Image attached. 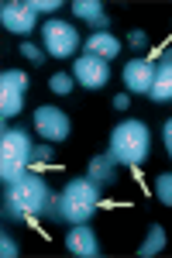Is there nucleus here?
<instances>
[{"label":"nucleus","instance_id":"f257e3e1","mask_svg":"<svg viewBox=\"0 0 172 258\" xmlns=\"http://www.w3.org/2000/svg\"><path fill=\"white\" fill-rule=\"evenodd\" d=\"M48 182L45 176L38 172H24L18 182H11L7 186V197H4V217L7 220H35L45 210V203H48Z\"/></svg>","mask_w":172,"mask_h":258},{"label":"nucleus","instance_id":"f03ea898","mask_svg":"<svg viewBox=\"0 0 172 258\" xmlns=\"http://www.w3.org/2000/svg\"><path fill=\"white\" fill-rule=\"evenodd\" d=\"M148 148H152V138H148V127H145V120H124V124H117L114 135H110V159L117 165H141V162L148 159Z\"/></svg>","mask_w":172,"mask_h":258},{"label":"nucleus","instance_id":"7ed1b4c3","mask_svg":"<svg viewBox=\"0 0 172 258\" xmlns=\"http://www.w3.org/2000/svg\"><path fill=\"white\" fill-rule=\"evenodd\" d=\"M35 159V148H31V138H28V131H7L4 127V135H0V182L4 186H11V182H18L24 172H28V162Z\"/></svg>","mask_w":172,"mask_h":258},{"label":"nucleus","instance_id":"20e7f679","mask_svg":"<svg viewBox=\"0 0 172 258\" xmlns=\"http://www.w3.org/2000/svg\"><path fill=\"white\" fill-rule=\"evenodd\" d=\"M59 203H62V220H69V224H90V217H93L96 207H100V186L90 176L73 179L62 189Z\"/></svg>","mask_w":172,"mask_h":258},{"label":"nucleus","instance_id":"39448f33","mask_svg":"<svg viewBox=\"0 0 172 258\" xmlns=\"http://www.w3.org/2000/svg\"><path fill=\"white\" fill-rule=\"evenodd\" d=\"M41 45H45V55L52 59H69L79 48V31L62 18H52L41 24Z\"/></svg>","mask_w":172,"mask_h":258},{"label":"nucleus","instance_id":"423d86ee","mask_svg":"<svg viewBox=\"0 0 172 258\" xmlns=\"http://www.w3.org/2000/svg\"><path fill=\"white\" fill-rule=\"evenodd\" d=\"M24 90H28V76L21 69H4L0 73V114H4V120L21 114Z\"/></svg>","mask_w":172,"mask_h":258},{"label":"nucleus","instance_id":"0eeeda50","mask_svg":"<svg viewBox=\"0 0 172 258\" xmlns=\"http://www.w3.org/2000/svg\"><path fill=\"white\" fill-rule=\"evenodd\" d=\"M0 21H4L7 31H14V35H28V31H35L38 11H35L31 0H7V4L0 7Z\"/></svg>","mask_w":172,"mask_h":258},{"label":"nucleus","instance_id":"6e6552de","mask_svg":"<svg viewBox=\"0 0 172 258\" xmlns=\"http://www.w3.org/2000/svg\"><path fill=\"white\" fill-rule=\"evenodd\" d=\"M73 80L79 86H86V90H100V86H107V80H110V62L96 59V55H79L73 62Z\"/></svg>","mask_w":172,"mask_h":258},{"label":"nucleus","instance_id":"1a4fd4ad","mask_svg":"<svg viewBox=\"0 0 172 258\" xmlns=\"http://www.w3.org/2000/svg\"><path fill=\"white\" fill-rule=\"evenodd\" d=\"M69 117L59 110V107H38L35 110V131L45 141H66L69 138Z\"/></svg>","mask_w":172,"mask_h":258},{"label":"nucleus","instance_id":"9d476101","mask_svg":"<svg viewBox=\"0 0 172 258\" xmlns=\"http://www.w3.org/2000/svg\"><path fill=\"white\" fill-rule=\"evenodd\" d=\"M152 83H155V62L152 59H131L124 66V86L131 93L148 97L152 93Z\"/></svg>","mask_w":172,"mask_h":258},{"label":"nucleus","instance_id":"9b49d317","mask_svg":"<svg viewBox=\"0 0 172 258\" xmlns=\"http://www.w3.org/2000/svg\"><path fill=\"white\" fill-rule=\"evenodd\" d=\"M66 248H69V255H76V258H96L100 255V241H96L90 224H73L69 234H66Z\"/></svg>","mask_w":172,"mask_h":258},{"label":"nucleus","instance_id":"f8f14e48","mask_svg":"<svg viewBox=\"0 0 172 258\" xmlns=\"http://www.w3.org/2000/svg\"><path fill=\"white\" fill-rule=\"evenodd\" d=\"M83 48H86V55H96V59H107V62H110L117 52H121V41H117L110 31H93V35L86 38Z\"/></svg>","mask_w":172,"mask_h":258},{"label":"nucleus","instance_id":"ddd939ff","mask_svg":"<svg viewBox=\"0 0 172 258\" xmlns=\"http://www.w3.org/2000/svg\"><path fill=\"white\" fill-rule=\"evenodd\" d=\"M73 14H76L79 21H86V24H93L96 31H107V28H110V18L103 14V4H100V0H76V4H73Z\"/></svg>","mask_w":172,"mask_h":258},{"label":"nucleus","instance_id":"4468645a","mask_svg":"<svg viewBox=\"0 0 172 258\" xmlns=\"http://www.w3.org/2000/svg\"><path fill=\"white\" fill-rule=\"evenodd\" d=\"M148 97L155 103H169L172 100V62H155V83Z\"/></svg>","mask_w":172,"mask_h":258},{"label":"nucleus","instance_id":"2eb2a0df","mask_svg":"<svg viewBox=\"0 0 172 258\" xmlns=\"http://www.w3.org/2000/svg\"><path fill=\"white\" fill-rule=\"evenodd\" d=\"M114 165H117V162L110 159V155H96V159H90V169H86V176H90L96 186L103 189V186H110V182H114Z\"/></svg>","mask_w":172,"mask_h":258},{"label":"nucleus","instance_id":"dca6fc26","mask_svg":"<svg viewBox=\"0 0 172 258\" xmlns=\"http://www.w3.org/2000/svg\"><path fill=\"white\" fill-rule=\"evenodd\" d=\"M162 248H165V227H162V224H152V227H148V238L138 244V255L152 258V255H158Z\"/></svg>","mask_w":172,"mask_h":258},{"label":"nucleus","instance_id":"f3484780","mask_svg":"<svg viewBox=\"0 0 172 258\" xmlns=\"http://www.w3.org/2000/svg\"><path fill=\"white\" fill-rule=\"evenodd\" d=\"M155 197L162 207H172V172H162L155 179Z\"/></svg>","mask_w":172,"mask_h":258},{"label":"nucleus","instance_id":"a211bd4d","mask_svg":"<svg viewBox=\"0 0 172 258\" xmlns=\"http://www.w3.org/2000/svg\"><path fill=\"white\" fill-rule=\"evenodd\" d=\"M73 86H76V80H73V76H66V73H55V76L48 80V90H52V93H62V97H66Z\"/></svg>","mask_w":172,"mask_h":258},{"label":"nucleus","instance_id":"6ab92c4d","mask_svg":"<svg viewBox=\"0 0 172 258\" xmlns=\"http://www.w3.org/2000/svg\"><path fill=\"white\" fill-rule=\"evenodd\" d=\"M0 255H4V258H18V255H21L18 241H14V238H7V234H0Z\"/></svg>","mask_w":172,"mask_h":258},{"label":"nucleus","instance_id":"aec40b11","mask_svg":"<svg viewBox=\"0 0 172 258\" xmlns=\"http://www.w3.org/2000/svg\"><path fill=\"white\" fill-rule=\"evenodd\" d=\"M21 55H24V59H31L35 66H38V62H45V52H41V48H35L31 41H24V45H21Z\"/></svg>","mask_w":172,"mask_h":258},{"label":"nucleus","instance_id":"412c9836","mask_svg":"<svg viewBox=\"0 0 172 258\" xmlns=\"http://www.w3.org/2000/svg\"><path fill=\"white\" fill-rule=\"evenodd\" d=\"M31 4H35L38 14H55L59 7H62V0H31Z\"/></svg>","mask_w":172,"mask_h":258},{"label":"nucleus","instance_id":"4be33fe9","mask_svg":"<svg viewBox=\"0 0 172 258\" xmlns=\"http://www.w3.org/2000/svg\"><path fill=\"white\" fill-rule=\"evenodd\" d=\"M52 159V145H38L35 148V162H48Z\"/></svg>","mask_w":172,"mask_h":258},{"label":"nucleus","instance_id":"5701e85b","mask_svg":"<svg viewBox=\"0 0 172 258\" xmlns=\"http://www.w3.org/2000/svg\"><path fill=\"white\" fill-rule=\"evenodd\" d=\"M162 141H165V152L172 155V120H165V127H162Z\"/></svg>","mask_w":172,"mask_h":258},{"label":"nucleus","instance_id":"b1692460","mask_svg":"<svg viewBox=\"0 0 172 258\" xmlns=\"http://www.w3.org/2000/svg\"><path fill=\"white\" fill-rule=\"evenodd\" d=\"M128 41H131L134 48H141V45H145L148 38H145V31H131V35H128Z\"/></svg>","mask_w":172,"mask_h":258},{"label":"nucleus","instance_id":"393cba45","mask_svg":"<svg viewBox=\"0 0 172 258\" xmlns=\"http://www.w3.org/2000/svg\"><path fill=\"white\" fill-rule=\"evenodd\" d=\"M114 107H117V110H128L131 103H128V97H124V93H121V97H114Z\"/></svg>","mask_w":172,"mask_h":258},{"label":"nucleus","instance_id":"a878e982","mask_svg":"<svg viewBox=\"0 0 172 258\" xmlns=\"http://www.w3.org/2000/svg\"><path fill=\"white\" fill-rule=\"evenodd\" d=\"M158 62H172V48H162L158 52Z\"/></svg>","mask_w":172,"mask_h":258}]
</instances>
